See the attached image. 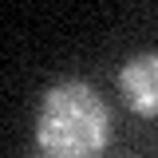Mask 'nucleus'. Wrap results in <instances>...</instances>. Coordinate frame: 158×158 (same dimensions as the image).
Wrapping results in <instances>:
<instances>
[{"label": "nucleus", "instance_id": "1", "mask_svg": "<svg viewBox=\"0 0 158 158\" xmlns=\"http://www.w3.org/2000/svg\"><path fill=\"white\" fill-rule=\"evenodd\" d=\"M36 142L48 158H99L111 142V111L87 79L48 87L36 115Z\"/></svg>", "mask_w": 158, "mask_h": 158}, {"label": "nucleus", "instance_id": "2", "mask_svg": "<svg viewBox=\"0 0 158 158\" xmlns=\"http://www.w3.org/2000/svg\"><path fill=\"white\" fill-rule=\"evenodd\" d=\"M118 95L127 99V107L142 118L158 115V48L135 52L118 67Z\"/></svg>", "mask_w": 158, "mask_h": 158}, {"label": "nucleus", "instance_id": "3", "mask_svg": "<svg viewBox=\"0 0 158 158\" xmlns=\"http://www.w3.org/2000/svg\"><path fill=\"white\" fill-rule=\"evenodd\" d=\"M44 158H48V154H44Z\"/></svg>", "mask_w": 158, "mask_h": 158}]
</instances>
